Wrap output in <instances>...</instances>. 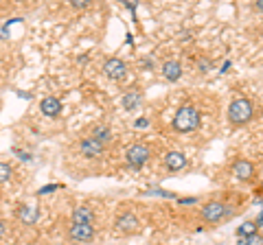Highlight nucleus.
<instances>
[{
  "instance_id": "obj_5",
  "label": "nucleus",
  "mask_w": 263,
  "mask_h": 245,
  "mask_svg": "<svg viewBox=\"0 0 263 245\" xmlns=\"http://www.w3.org/2000/svg\"><path fill=\"white\" fill-rule=\"evenodd\" d=\"M152 158H154V147L149 142H145V140L129 145L127 151H125V165L129 169H134V171L143 169Z\"/></svg>"
},
{
  "instance_id": "obj_24",
  "label": "nucleus",
  "mask_w": 263,
  "mask_h": 245,
  "mask_svg": "<svg viewBox=\"0 0 263 245\" xmlns=\"http://www.w3.org/2000/svg\"><path fill=\"white\" fill-rule=\"evenodd\" d=\"M252 9L259 11V13H263V0H254V3H252Z\"/></svg>"
},
{
  "instance_id": "obj_6",
  "label": "nucleus",
  "mask_w": 263,
  "mask_h": 245,
  "mask_svg": "<svg viewBox=\"0 0 263 245\" xmlns=\"http://www.w3.org/2000/svg\"><path fill=\"white\" fill-rule=\"evenodd\" d=\"M114 230H117L119 234H138L141 232V219H138L136 212L132 210H123L117 215V219H114Z\"/></svg>"
},
{
  "instance_id": "obj_8",
  "label": "nucleus",
  "mask_w": 263,
  "mask_h": 245,
  "mask_svg": "<svg viewBox=\"0 0 263 245\" xmlns=\"http://www.w3.org/2000/svg\"><path fill=\"white\" fill-rule=\"evenodd\" d=\"M101 72L112 81H123L127 77V64L121 57H108L101 66Z\"/></svg>"
},
{
  "instance_id": "obj_1",
  "label": "nucleus",
  "mask_w": 263,
  "mask_h": 245,
  "mask_svg": "<svg viewBox=\"0 0 263 245\" xmlns=\"http://www.w3.org/2000/svg\"><path fill=\"white\" fill-rule=\"evenodd\" d=\"M202 127V112L193 103H182L171 118V129L176 134H193Z\"/></svg>"
},
{
  "instance_id": "obj_4",
  "label": "nucleus",
  "mask_w": 263,
  "mask_h": 245,
  "mask_svg": "<svg viewBox=\"0 0 263 245\" xmlns=\"http://www.w3.org/2000/svg\"><path fill=\"white\" fill-rule=\"evenodd\" d=\"M228 173H230V177H235L237 182H241V184H257L259 177H261L257 165H254L252 160H246V158H237V160L230 162Z\"/></svg>"
},
{
  "instance_id": "obj_26",
  "label": "nucleus",
  "mask_w": 263,
  "mask_h": 245,
  "mask_svg": "<svg viewBox=\"0 0 263 245\" xmlns=\"http://www.w3.org/2000/svg\"><path fill=\"white\" fill-rule=\"evenodd\" d=\"M147 122H149L147 118H138V120H136V127H147Z\"/></svg>"
},
{
  "instance_id": "obj_9",
  "label": "nucleus",
  "mask_w": 263,
  "mask_h": 245,
  "mask_svg": "<svg viewBox=\"0 0 263 245\" xmlns=\"http://www.w3.org/2000/svg\"><path fill=\"white\" fill-rule=\"evenodd\" d=\"M162 167L167 173H180V171H184L189 167V158H186V153L171 149L162 156Z\"/></svg>"
},
{
  "instance_id": "obj_11",
  "label": "nucleus",
  "mask_w": 263,
  "mask_h": 245,
  "mask_svg": "<svg viewBox=\"0 0 263 245\" xmlns=\"http://www.w3.org/2000/svg\"><path fill=\"white\" fill-rule=\"evenodd\" d=\"M182 64H180L178 59H167V62H162V66H160V75L164 81H171V84H176V81H180V77H182Z\"/></svg>"
},
{
  "instance_id": "obj_20",
  "label": "nucleus",
  "mask_w": 263,
  "mask_h": 245,
  "mask_svg": "<svg viewBox=\"0 0 263 245\" xmlns=\"http://www.w3.org/2000/svg\"><path fill=\"white\" fill-rule=\"evenodd\" d=\"M237 245H263V234H254L248 236V239H237Z\"/></svg>"
},
{
  "instance_id": "obj_16",
  "label": "nucleus",
  "mask_w": 263,
  "mask_h": 245,
  "mask_svg": "<svg viewBox=\"0 0 263 245\" xmlns=\"http://www.w3.org/2000/svg\"><path fill=\"white\" fill-rule=\"evenodd\" d=\"M141 103H143V92H141V90H129V92H125V94L121 96L123 110H134Z\"/></svg>"
},
{
  "instance_id": "obj_17",
  "label": "nucleus",
  "mask_w": 263,
  "mask_h": 245,
  "mask_svg": "<svg viewBox=\"0 0 263 245\" xmlns=\"http://www.w3.org/2000/svg\"><path fill=\"white\" fill-rule=\"evenodd\" d=\"M261 232V223L259 221H243L239 228H237V239H248V236H254Z\"/></svg>"
},
{
  "instance_id": "obj_18",
  "label": "nucleus",
  "mask_w": 263,
  "mask_h": 245,
  "mask_svg": "<svg viewBox=\"0 0 263 245\" xmlns=\"http://www.w3.org/2000/svg\"><path fill=\"white\" fill-rule=\"evenodd\" d=\"M195 68H197L200 75H206V72H211V68H213V59L206 57V55H200L195 59Z\"/></svg>"
},
{
  "instance_id": "obj_21",
  "label": "nucleus",
  "mask_w": 263,
  "mask_h": 245,
  "mask_svg": "<svg viewBox=\"0 0 263 245\" xmlns=\"http://www.w3.org/2000/svg\"><path fill=\"white\" fill-rule=\"evenodd\" d=\"M70 7H72V9H77V11H84V9H88V7H90V3H86V0H72Z\"/></svg>"
},
{
  "instance_id": "obj_22",
  "label": "nucleus",
  "mask_w": 263,
  "mask_h": 245,
  "mask_svg": "<svg viewBox=\"0 0 263 245\" xmlns=\"http://www.w3.org/2000/svg\"><path fill=\"white\" fill-rule=\"evenodd\" d=\"M141 66H143L145 70H154V59H152V57H143V59H141Z\"/></svg>"
},
{
  "instance_id": "obj_13",
  "label": "nucleus",
  "mask_w": 263,
  "mask_h": 245,
  "mask_svg": "<svg viewBox=\"0 0 263 245\" xmlns=\"http://www.w3.org/2000/svg\"><path fill=\"white\" fill-rule=\"evenodd\" d=\"M95 210L88 208V206H75L70 212V223H88V226H95Z\"/></svg>"
},
{
  "instance_id": "obj_7",
  "label": "nucleus",
  "mask_w": 263,
  "mask_h": 245,
  "mask_svg": "<svg viewBox=\"0 0 263 245\" xmlns=\"http://www.w3.org/2000/svg\"><path fill=\"white\" fill-rule=\"evenodd\" d=\"M66 236L72 243H90L97 236V228L88 223H70L68 230H66Z\"/></svg>"
},
{
  "instance_id": "obj_15",
  "label": "nucleus",
  "mask_w": 263,
  "mask_h": 245,
  "mask_svg": "<svg viewBox=\"0 0 263 245\" xmlns=\"http://www.w3.org/2000/svg\"><path fill=\"white\" fill-rule=\"evenodd\" d=\"M15 217H18V221H22L24 226H33L40 219V212H37V208L22 203V206L15 208Z\"/></svg>"
},
{
  "instance_id": "obj_2",
  "label": "nucleus",
  "mask_w": 263,
  "mask_h": 245,
  "mask_svg": "<svg viewBox=\"0 0 263 245\" xmlns=\"http://www.w3.org/2000/svg\"><path fill=\"white\" fill-rule=\"evenodd\" d=\"M235 215H237V208L230 206L226 199H209L200 208V219L206 226H221L230 221Z\"/></svg>"
},
{
  "instance_id": "obj_25",
  "label": "nucleus",
  "mask_w": 263,
  "mask_h": 245,
  "mask_svg": "<svg viewBox=\"0 0 263 245\" xmlns=\"http://www.w3.org/2000/svg\"><path fill=\"white\" fill-rule=\"evenodd\" d=\"M257 193H259L261 197H263V175L259 177V182H257Z\"/></svg>"
},
{
  "instance_id": "obj_10",
  "label": "nucleus",
  "mask_w": 263,
  "mask_h": 245,
  "mask_svg": "<svg viewBox=\"0 0 263 245\" xmlns=\"http://www.w3.org/2000/svg\"><path fill=\"white\" fill-rule=\"evenodd\" d=\"M79 153L84 158H88V160H97V158H101L105 153V147L101 142H97L95 138L86 136V138H81L79 140Z\"/></svg>"
},
{
  "instance_id": "obj_12",
  "label": "nucleus",
  "mask_w": 263,
  "mask_h": 245,
  "mask_svg": "<svg viewBox=\"0 0 263 245\" xmlns=\"http://www.w3.org/2000/svg\"><path fill=\"white\" fill-rule=\"evenodd\" d=\"M62 110H64L62 99H57V96H44V99L40 101V112H42L44 116H48V118L60 116Z\"/></svg>"
},
{
  "instance_id": "obj_14",
  "label": "nucleus",
  "mask_w": 263,
  "mask_h": 245,
  "mask_svg": "<svg viewBox=\"0 0 263 245\" xmlns=\"http://www.w3.org/2000/svg\"><path fill=\"white\" fill-rule=\"evenodd\" d=\"M90 138H95L97 142H101L103 147H108L112 142L114 134H112V129L108 125H101V122H97V125L90 127Z\"/></svg>"
},
{
  "instance_id": "obj_23",
  "label": "nucleus",
  "mask_w": 263,
  "mask_h": 245,
  "mask_svg": "<svg viewBox=\"0 0 263 245\" xmlns=\"http://www.w3.org/2000/svg\"><path fill=\"white\" fill-rule=\"evenodd\" d=\"M7 232H9V223H7L5 219H0V239H5Z\"/></svg>"
},
{
  "instance_id": "obj_19",
  "label": "nucleus",
  "mask_w": 263,
  "mask_h": 245,
  "mask_svg": "<svg viewBox=\"0 0 263 245\" xmlns=\"http://www.w3.org/2000/svg\"><path fill=\"white\" fill-rule=\"evenodd\" d=\"M11 177H13V169H11V165H7V162L0 160V184L9 182Z\"/></svg>"
},
{
  "instance_id": "obj_3",
  "label": "nucleus",
  "mask_w": 263,
  "mask_h": 245,
  "mask_svg": "<svg viewBox=\"0 0 263 245\" xmlns=\"http://www.w3.org/2000/svg\"><path fill=\"white\" fill-rule=\"evenodd\" d=\"M257 116V108H254V101L248 96H235L233 101L228 103L226 110V118L233 127H246L250 125Z\"/></svg>"
}]
</instances>
